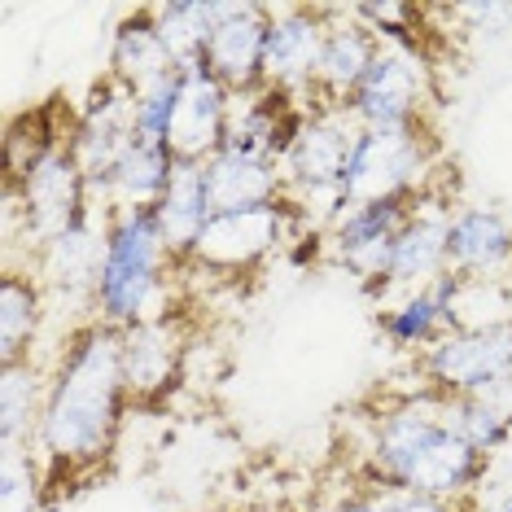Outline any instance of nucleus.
I'll return each instance as SVG.
<instances>
[{
    "label": "nucleus",
    "instance_id": "nucleus-1",
    "mask_svg": "<svg viewBox=\"0 0 512 512\" xmlns=\"http://www.w3.org/2000/svg\"><path fill=\"white\" fill-rule=\"evenodd\" d=\"M132 407L123 372V329L106 320L79 324L57 355L44 412L36 429V451L49 469V486L62 477H88L119 451V434Z\"/></svg>",
    "mask_w": 512,
    "mask_h": 512
},
{
    "label": "nucleus",
    "instance_id": "nucleus-2",
    "mask_svg": "<svg viewBox=\"0 0 512 512\" xmlns=\"http://www.w3.org/2000/svg\"><path fill=\"white\" fill-rule=\"evenodd\" d=\"M491 469V456L473 447L451 421V403L434 390H416L386 403L372 416L368 473L372 482H390L429 499H469Z\"/></svg>",
    "mask_w": 512,
    "mask_h": 512
},
{
    "label": "nucleus",
    "instance_id": "nucleus-3",
    "mask_svg": "<svg viewBox=\"0 0 512 512\" xmlns=\"http://www.w3.org/2000/svg\"><path fill=\"white\" fill-rule=\"evenodd\" d=\"M171 267L180 263L167 250L154 206H114L106 215V254H101L92 320L132 329L158 316V294L167 289Z\"/></svg>",
    "mask_w": 512,
    "mask_h": 512
},
{
    "label": "nucleus",
    "instance_id": "nucleus-4",
    "mask_svg": "<svg viewBox=\"0 0 512 512\" xmlns=\"http://www.w3.org/2000/svg\"><path fill=\"white\" fill-rule=\"evenodd\" d=\"M97 215L88 193V176L79 167L75 149H49L44 158L31 162L22 176L5 180V232L9 246L22 237V246L31 250V259H40L57 237H66L71 228L88 224Z\"/></svg>",
    "mask_w": 512,
    "mask_h": 512
},
{
    "label": "nucleus",
    "instance_id": "nucleus-5",
    "mask_svg": "<svg viewBox=\"0 0 512 512\" xmlns=\"http://www.w3.org/2000/svg\"><path fill=\"white\" fill-rule=\"evenodd\" d=\"M438 162V145L429 123L416 127H359V141L346 167L342 193H337V211L368 202H403V197H421L429 189V171ZM329 215V219H333Z\"/></svg>",
    "mask_w": 512,
    "mask_h": 512
},
{
    "label": "nucleus",
    "instance_id": "nucleus-6",
    "mask_svg": "<svg viewBox=\"0 0 512 512\" xmlns=\"http://www.w3.org/2000/svg\"><path fill=\"white\" fill-rule=\"evenodd\" d=\"M425 390L442 399H482L512 390V324L451 329L416 355Z\"/></svg>",
    "mask_w": 512,
    "mask_h": 512
},
{
    "label": "nucleus",
    "instance_id": "nucleus-7",
    "mask_svg": "<svg viewBox=\"0 0 512 512\" xmlns=\"http://www.w3.org/2000/svg\"><path fill=\"white\" fill-rule=\"evenodd\" d=\"M302 215V206L294 197L267 206H250V211H228V215H211L202 228V237L193 241L189 259L180 267H202L215 276H246L259 263H267L276 250L289 241Z\"/></svg>",
    "mask_w": 512,
    "mask_h": 512
},
{
    "label": "nucleus",
    "instance_id": "nucleus-8",
    "mask_svg": "<svg viewBox=\"0 0 512 512\" xmlns=\"http://www.w3.org/2000/svg\"><path fill=\"white\" fill-rule=\"evenodd\" d=\"M355 141H359V127L346 110H316V114L307 110V123H302V132L294 136V145H289V154L281 162L285 193L298 206L324 202L333 215Z\"/></svg>",
    "mask_w": 512,
    "mask_h": 512
},
{
    "label": "nucleus",
    "instance_id": "nucleus-9",
    "mask_svg": "<svg viewBox=\"0 0 512 512\" xmlns=\"http://www.w3.org/2000/svg\"><path fill=\"white\" fill-rule=\"evenodd\" d=\"M429 101H434V75L429 57L399 44H381L368 79L359 84L346 114L355 127H416L429 123Z\"/></svg>",
    "mask_w": 512,
    "mask_h": 512
},
{
    "label": "nucleus",
    "instance_id": "nucleus-10",
    "mask_svg": "<svg viewBox=\"0 0 512 512\" xmlns=\"http://www.w3.org/2000/svg\"><path fill=\"white\" fill-rule=\"evenodd\" d=\"M272 18H276V9L259 5V0H224V18L215 22L202 62L232 97H250V92L263 88Z\"/></svg>",
    "mask_w": 512,
    "mask_h": 512
},
{
    "label": "nucleus",
    "instance_id": "nucleus-11",
    "mask_svg": "<svg viewBox=\"0 0 512 512\" xmlns=\"http://www.w3.org/2000/svg\"><path fill=\"white\" fill-rule=\"evenodd\" d=\"M421 197H403V202H368L337 211L329 219V250L333 259L346 267L351 276H359L368 289L381 285L390 263V250L399 241V232L407 228V219L416 215Z\"/></svg>",
    "mask_w": 512,
    "mask_h": 512
},
{
    "label": "nucleus",
    "instance_id": "nucleus-12",
    "mask_svg": "<svg viewBox=\"0 0 512 512\" xmlns=\"http://www.w3.org/2000/svg\"><path fill=\"white\" fill-rule=\"evenodd\" d=\"M237 97L206 71V62L180 66V97L167 127V149L176 162H211L228 141Z\"/></svg>",
    "mask_w": 512,
    "mask_h": 512
},
{
    "label": "nucleus",
    "instance_id": "nucleus-13",
    "mask_svg": "<svg viewBox=\"0 0 512 512\" xmlns=\"http://www.w3.org/2000/svg\"><path fill=\"white\" fill-rule=\"evenodd\" d=\"M329 22H333V9H324V5H285V9H276L272 36H267L263 88H276V92L298 97L302 106H307V92H311V79H316Z\"/></svg>",
    "mask_w": 512,
    "mask_h": 512
},
{
    "label": "nucleus",
    "instance_id": "nucleus-14",
    "mask_svg": "<svg viewBox=\"0 0 512 512\" xmlns=\"http://www.w3.org/2000/svg\"><path fill=\"white\" fill-rule=\"evenodd\" d=\"M377 53H381V40L372 36L364 22H359L351 9H333L316 79H311V92H307V110L316 114V110H346L351 106V97L368 79Z\"/></svg>",
    "mask_w": 512,
    "mask_h": 512
},
{
    "label": "nucleus",
    "instance_id": "nucleus-15",
    "mask_svg": "<svg viewBox=\"0 0 512 512\" xmlns=\"http://www.w3.org/2000/svg\"><path fill=\"white\" fill-rule=\"evenodd\" d=\"M184 368V337L171 320V311H158L132 329H123V372H127V390L136 403H162L171 394V386L180 381Z\"/></svg>",
    "mask_w": 512,
    "mask_h": 512
},
{
    "label": "nucleus",
    "instance_id": "nucleus-16",
    "mask_svg": "<svg viewBox=\"0 0 512 512\" xmlns=\"http://www.w3.org/2000/svg\"><path fill=\"white\" fill-rule=\"evenodd\" d=\"M429 197L434 193H421V206H416V215L407 219V228L399 232V241H394L390 250V263H386V276H381V294L386 289H421L429 281H438L442 272H447V228H451V206L438 202L429 206Z\"/></svg>",
    "mask_w": 512,
    "mask_h": 512
},
{
    "label": "nucleus",
    "instance_id": "nucleus-17",
    "mask_svg": "<svg viewBox=\"0 0 512 512\" xmlns=\"http://www.w3.org/2000/svg\"><path fill=\"white\" fill-rule=\"evenodd\" d=\"M512 267V224L495 206H460L447 228V272L499 276Z\"/></svg>",
    "mask_w": 512,
    "mask_h": 512
},
{
    "label": "nucleus",
    "instance_id": "nucleus-18",
    "mask_svg": "<svg viewBox=\"0 0 512 512\" xmlns=\"http://www.w3.org/2000/svg\"><path fill=\"white\" fill-rule=\"evenodd\" d=\"M206 171V197H211V215L228 211H250V206L281 202L285 193V171L272 158H254V154H232L219 149L211 162H202Z\"/></svg>",
    "mask_w": 512,
    "mask_h": 512
},
{
    "label": "nucleus",
    "instance_id": "nucleus-19",
    "mask_svg": "<svg viewBox=\"0 0 512 512\" xmlns=\"http://www.w3.org/2000/svg\"><path fill=\"white\" fill-rule=\"evenodd\" d=\"M456 272H442L438 281H429L421 289H412L403 302H394L377 316V329L390 346L399 351H416L421 355L425 346H434L442 333H451V302H456Z\"/></svg>",
    "mask_w": 512,
    "mask_h": 512
},
{
    "label": "nucleus",
    "instance_id": "nucleus-20",
    "mask_svg": "<svg viewBox=\"0 0 512 512\" xmlns=\"http://www.w3.org/2000/svg\"><path fill=\"white\" fill-rule=\"evenodd\" d=\"M101 254H106V219L97 224V215H92L88 224L71 228L66 237H57L53 246L40 254L36 276L49 294H84L92 307V298H97V276H101Z\"/></svg>",
    "mask_w": 512,
    "mask_h": 512
},
{
    "label": "nucleus",
    "instance_id": "nucleus-21",
    "mask_svg": "<svg viewBox=\"0 0 512 512\" xmlns=\"http://www.w3.org/2000/svg\"><path fill=\"white\" fill-rule=\"evenodd\" d=\"M171 71H180V66L158 36L154 9H136V14H127L119 22V31H114V44H110V75L123 79L132 92H145L149 84L167 79Z\"/></svg>",
    "mask_w": 512,
    "mask_h": 512
},
{
    "label": "nucleus",
    "instance_id": "nucleus-22",
    "mask_svg": "<svg viewBox=\"0 0 512 512\" xmlns=\"http://www.w3.org/2000/svg\"><path fill=\"white\" fill-rule=\"evenodd\" d=\"M154 215H158L162 237H167V250L176 254V263H184L193 250V241L202 237L206 219H211V197H206L202 162H180L176 176L167 184V193L158 197Z\"/></svg>",
    "mask_w": 512,
    "mask_h": 512
},
{
    "label": "nucleus",
    "instance_id": "nucleus-23",
    "mask_svg": "<svg viewBox=\"0 0 512 512\" xmlns=\"http://www.w3.org/2000/svg\"><path fill=\"white\" fill-rule=\"evenodd\" d=\"M44 298H49V289L40 285L36 272L5 267V276H0V364L31 359V346H36L44 324Z\"/></svg>",
    "mask_w": 512,
    "mask_h": 512
},
{
    "label": "nucleus",
    "instance_id": "nucleus-24",
    "mask_svg": "<svg viewBox=\"0 0 512 512\" xmlns=\"http://www.w3.org/2000/svg\"><path fill=\"white\" fill-rule=\"evenodd\" d=\"M44 394H49V381H44L36 359L0 364V451L36 442Z\"/></svg>",
    "mask_w": 512,
    "mask_h": 512
},
{
    "label": "nucleus",
    "instance_id": "nucleus-25",
    "mask_svg": "<svg viewBox=\"0 0 512 512\" xmlns=\"http://www.w3.org/2000/svg\"><path fill=\"white\" fill-rule=\"evenodd\" d=\"M176 154L162 141H145L136 136L132 149L119 158L110 184V211L114 206H158V197L167 193L171 176H176Z\"/></svg>",
    "mask_w": 512,
    "mask_h": 512
},
{
    "label": "nucleus",
    "instance_id": "nucleus-26",
    "mask_svg": "<svg viewBox=\"0 0 512 512\" xmlns=\"http://www.w3.org/2000/svg\"><path fill=\"white\" fill-rule=\"evenodd\" d=\"M158 22V36L167 44V53L176 57V66L202 62L206 40H211L215 22L224 18V0H171V5H149Z\"/></svg>",
    "mask_w": 512,
    "mask_h": 512
},
{
    "label": "nucleus",
    "instance_id": "nucleus-27",
    "mask_svg": "<svg viewBox=\"0 0 512 512\" xmlns=\"http://www.w3.org/2000/svg\"><path fill=\"white\" fill-rule=\"evenodd\" d=\"M53 504V486L44 456L31 447L0 451V512H44Z\"/></svg>",
    "mask_w": 512,
    "mask_h": 512
},
{
    "label": "nucleus",
    "instance_id": "nucleus-28",
    "mask_svg": "<svg viewBox=\"0 0 512 512\" xmlns=\"http://www.w3.org/2000/svg\"><path fill=\"white\" fill-rule=\"evenodd\" d=\"M447 403H451L456 429L482 456H491V451H499L512 438V390L482 394V399H447Z\"/></svg>",
    "mask_w": 512,
    "mask_h": 512
},
{
    "label": "nucleus",
    "instance_id": "nucleus-29",
    "mask_svg": "<svg viewBox=\"0 0 512 512\" xmlns=\"http://www.w3.org/2000/svg\"><path fill=\"white\" fill-rule=\"evenodd\" d=\"M333 512H464V499H460V504H451V499H429V495L403 491V486L372 482V477H364L351 495L337 499Z\"/></svg>",
    "mask_w": 512,
    "mask_h": 512
},
{
    "label": "nucleus",
    "instance_id": "nucleus-30",
    "mask_svg": "<svg viewBox=\"0 0 512 512\" xmlns=\"http://www.w3.org/2000/svg\"><path fill=\"white\" fill-rule=\"evenodd\" d=\"M176 97H180V71H171L167 79H158V84H149L145 92H136V136L167 145V127H171V114H176Z\"/></svg>",
    "mask_w": 512,
    "mask_h": 512
},
{
    "label": "nucleus",
    "instance_id": "nucleus-31",
    "mask_svg": "<svg viewBox=\"0 0 512 512\" xmlns=\"http://www.w3.org/2000/svg\"><path fill=\"white\" fill-rule=\"evenodd\" d=\"M504 512H512V499H508V504H504Z\"/></svg>",
    "mask_w": 512,
    "mask_h": 512
},
{
    "label": "nucleus",
    "instance_id": "nucleus-32",
    "mask_svg": "<svg viewBox=\"0 0 512 512\" xmlns=\"http://www.w3.org/2000/svg\"><path fill=\"white\" fill-rule=\"evenodd\" d=\"M211 512H232V508H211Z\"/></svg>",
    "mask_w": 512,
    "mask_h": 512
}]
</instances>
